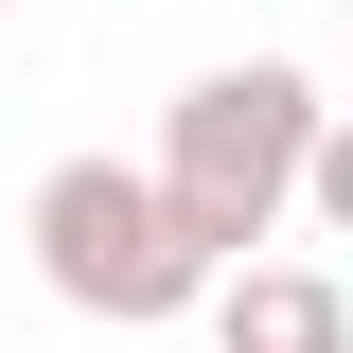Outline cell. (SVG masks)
Returning a JSON list of instances; mask_svg holds the SVG:
<instances>
[{"label": "cell", "mask_w": 353, "mask_h": 353, "mask_svg": "<svg viewBox=\"0 0 353 353\" xmlns=\"http://www.w3.org/2000/svg\"><path fill=\"white\" fill-rule=\"evenodd\" d=\"M301 212H318V248H353V106L318 124V159H301Z\"/></svg>", "instance_id": "cell-4"}, {"label": "cell", "mask_w": 353, "mask_h": 353, "mask_svg": "<svg viewBox=\"0 0 353 353\" xmlns=\"http://www.w3.org/2000/svg\"><path fill=\"white\" fill-rule=\"evenodd\" d=\"M318 71L301 53H230V71H194L159 106V194H176V230H194V265H265L283 248V212H301V159H318Z\"/></svg>", "instance_id": "cell-1"}, {"label": "cell", "mask_w": 353, "mask_h": 353, "mask_svg": "<svg viewBox=\"0 0 353 353\" xmlns=\"http://www.w3.org/2000/svg\"><path fill=\"white\" fill-rule=\"evenodd\" d=\"M336 53H353V0H336Z\"/></svg>", "instance_id": "cell-5"}, {"label": "cell", "mask_w": 353, "mask_h": 353, "mask_svg": "<svg viewBox=\"0 0 353 353\" xmlns=\"http://www.w3.org/2000/svg\"><path fill=\"white\" fill-rule=\"evenodd\" d=\"M18 248H36V283H53L71 318H106V336L212 318V265H194V230H176L159 159H53L36 212H18Z\"/></svg>", "instance_id": "cell-2"}, {"label": "cell", "mask_w": 353, "mask_h": 353, "mask_svg": "<svg viewBox=\"0 0 353 353\" xmlns=\"http://www.w3.org/2000/svg\"><path fill=\"white\" fill-rule=\"evenodd\" d=\"M212 353H353V283L336 265H230L212 283Z\"/></svg>", "instance_id": "cell-3"}, {"label": "cell", "mask_w": 353, "mask_h": 353, "mask_svg": "<svg viewBox=\"0 0 353 353\" xmlns=\"http://www.w3.org/2000/svg\"><path fill=\"white\" fill-rule=\"evenodd\" d=\"M0 18H18V0H0Z\"/></svg>", "instance_id": "cell-6"}]
</instances>
